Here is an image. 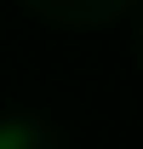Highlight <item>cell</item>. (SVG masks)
I'll use <instances>...</instances> for the list:
<instances>
[{"label":"cell","mask_w":143,"mask_h":149,"mask_svg":"<svg viewBox=\"0 0 143 149\" xmlns=\"http://www.w3.org/2000/svg\"><path fill=\"white\" fill-rule=\"evenodd\" d=\"M0 149H29V126L23 120H6L0 126Z\"/></svg>","instance_id":"cell-1"}]
</instances>
